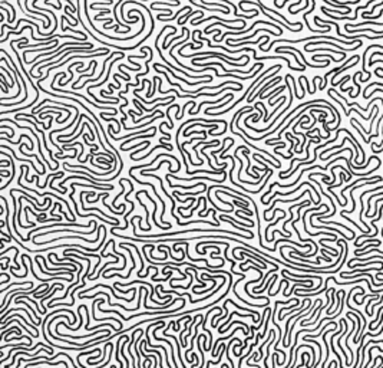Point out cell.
Masks as SVG:
<instances>
[{"mask_svg": "<svg viewBox=\"0 0 383 368\" xmlns=\"http://www.w3.org/2000/svg\"><path fill=\"white\" fill-rule=\"evenodd\" d=\"M2 10H3V12H6V14H7V22H9V23H12V22H14V20H13V17H12V14H10V12L7 10L6 7H4V6H2Z\"/></svg>", "mask_w": 383, "mask_h": 368, "instance_id": "4", "label": "cell"}, {"mask_svg": "<svg viewBox=\"0 0 383 368\" xmlns=\"http://www.w3.org/2000/svg\"><path fill=\"white\" fill-rule=\"evenodd\" d=\"M376 55H383V52H372V55H370V58H369V62L373 61V58H375Z\"/></svg>", "mask_w": 383, "mask_h": 368, "instance_id": "9", "label": "cell"}, {"mask_svg": "<svg viewBox=\"0 0 383 368\" xmlns=\"http://www.w3.org/2000/svg\"><path fill=\"white\" fill-rule=\"evenodd\" d=\"M0 176H2V177H12L10 171H7V170H3L2 173H0Z\"/></svg>", "mask_w": 383, "mask_h": 368, "instance_id": "7", "label": "cell"}, {"mask_svg": "<svg viewBox=\"0 0 383 368\" xmlns=\"http://www.w3.org/2000/svg\"><path fill=\"white\" fill-rule=\"evenodd\" d=\"M336 365H337V362H336V361H334V368H336Z\"/></svg>", "mask_w": 383, "mask_h": 368, "instance_id": "13", "label": "cell"}, {"mask_svg": "<svg viewBox=\"0 0 383 368\" xmlns=\"http://www.w3.org/2000/svg\"><path fill=\"white\" fill-rule=\"evenodd\" d=\"M287 2H290V0H284L283 3H280V4H278V9H281V7H284L286 4H287ZM297 2H302V0H297Z\"/></svg>", "mask_w": 383, "mask_h": 368, "instance_id": "11", "label": "cell"}, {"mask_svg": "<svg viewBox=\"0 0 383 368\" xmlns=\"http://www.w3.org/2000/svg\"><path fill=\"white\" fill-rule=\"evenodd\" d=\"M192 134H197V131H192V133L184 134V137H190V135H192ZM198 134H202V135H207V131H205V130H202V131H198Z\"/></svg>", "mask_w": 383, "mask_h": 368, "instance_id": "5", "label": "cell"}, {"mask_svg": "<svg viewBox=\"0 0 383 368\" xmlns=\"http://www.w3.org/2000/svg\"><path fill=\"white\" fill-rule=\"evenodd\" d=\"M108 13H111V10H109V9H108V10H105V12H101V13H99L96 17H93V19H95V20H99V19H102V16H103V14H108Z\"/></svg>", "mask_w": 383, "mask_h": 368, "instance_id": "6", "label": "cell"}, {"mask_svg": "<svg viewBox=\"0 0 383 368\" xmlns=\"http://www.w3.org/2000/svg\"><path fill=\"white\" fill-rule=\"evenodd\" d=\"M333 365H334V361H332V362H330V364H329V367H327V368H332Z\"/></svg>", "mask_w": 383, "mask_h": 368, "instance_id": "12", "label": "cell"}, {"mask_svg": "<svg viewBox=\"0 0 383 368\" xmlns=\"http://www.w3.org/2000/svg\"><path fill=\"white\" fill-rule=\"evenodd\" d=\"M2 130H9V131H12V133H13V134H16V133H14V130H13V128H12V127H7V125H2Z\"/></svg>", "mask_w": 383, "mask_h": 368, "instance_id": "10", "label": "cell"}, {"mask_svg": "<svg viewBox=\"0 0 383 368\" xmlns=\"http://www.w3.org/2000/svg\"><path fill=\"white\" fill-rule=\"evenodd\" d=\"M237 158H238V161H240V164H241L240 170H238V176H237V178H240V177H241V173H243V160H241L240 157H237Z\"/></svg>", "mask_w": 383, "mask_h": 368, "instance_id": "8", "label": "cell"}, {"mask_svg": "<svg viewBox=\"0 0 383 368\" xmlns=\"http://www.w3.org/2000/svg\"><path fill=\"white\" fill-rule=\"evenodd\" d=\"M192 14H198V16H200V14H201V16H204V13H202V12H200V10H195V12H191V10H188V13H186V14H184V16H181L180 19H178V24H181V26H184V24H185V22H186V19H188V17H191V16H192Z\"/></svg>", "mask_w": 383, "mask_h": 368, "instance_id": "3", "label": "cell"}, {"mask_svg": "<svg viewBox=\"0 0 383 368\" xmlns=\"http://www.w3.org/2000/svg\"><path fill=\"white\" fill-rule=\"evenodd\" d=\"M158 148H166V150H168V151H172V150H174V147L171 145V144H166V143H164V141H161V140H160V144H158V145H155V147H154V148H151V151H148V153H146L145 155H141V157H139V158H146V157H149V155H151V154H152L155 150H158ZM139 158H138V157H134V158H131V160H134V161H138Z\"/></svg>", "mask_w": 383, "mask_h": 368, "instance_id": "1", "label": "cell"}, {"mask_svg": "<svg viewBox=\"0 0 383 368\" xmlns=\"http://www.w3.org/2000/svg\"><path fill=\"white\" fill-rule=\"evenodd\" d=\"M280 81H281V78H280V76H275V78H271V81H270V82H267V84H265V86H263V88H261L260 91H258L254 96H255V98H263V96H264V92L267 91V89H270V88H271V86H275V85H277V84H278V82H280Z\"/></svg>", "mask_w": 383, "mask_h": 368, "instance_id": "2", "label": "cell"}]
</instances>
